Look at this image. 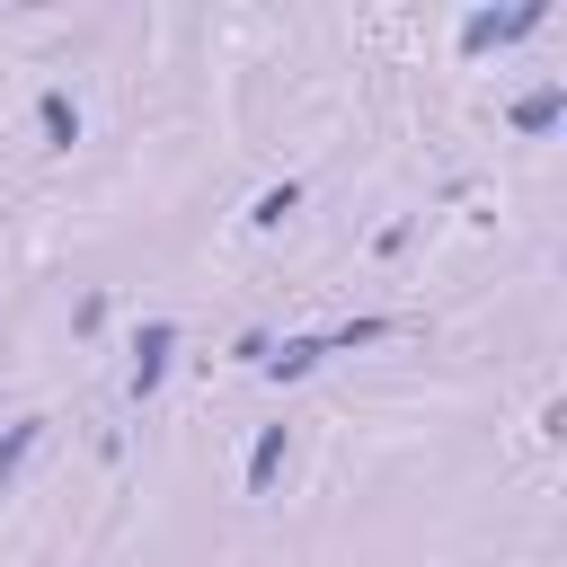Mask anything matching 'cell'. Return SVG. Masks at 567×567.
<instances>
[{"mask_svg": "<svg viewBox=\"0 0 567 567\" xmlns=\"http://www.w3.org/2000/svg\"><path fill=\"white\" fill-rule=\"evenodd\" d=\"M549 18V0H514V9H470L461 18V53H496V44H523L532 27Z\"/></svg>", "mask_w": 567, "mask_h": 567, "instance_id": "6da1fadb", "label": "cell"}, {"mask_svg": "<svg viewBox=\"0 0 567 567\" xmlns=\"http://www.w3.org/2000/svg\"><path fill=\"white\" fill-rule=\"evenodd\" d=\"M168 354H177V319H142V337H133V399H151L159 381H168Z\"/></svg>", "mask_w": 567, "mask_h": 567, "instance_id": "7a4b0ae2", "label": "cell"}, {"mask_svg": "<svg viewBox=\"0 0 567 567\" xmlns=\"http://www.w3.org/2000/svg\"><path fill=\"white\" fill-rule=\"evenodd\" d=\"M284 461H292V425H266V434L248 443V496H266V487L284 478Z\"/></svg>", "mask_w": 567, "mask_h": 567, "instance_id": "3957f363", "label": "cell"}, {"mask_svg": "<svg viewBox=\"0 0 567 567\" xmlns=\"http://www.w3.org/2000/svg\"><path fill=\"white\" fill-rule=\"evenodd\" d=\"M558 115H567V80H540V89L514 97V133H549Z\"/></svg>", "mask_w": 567, "mask_h": 567, "instance_id": "277c9868", "label": "cell"}, {"mask_svg": "<svg viewBox=\"0 0 567 567\" xmlns=\"http://www.w3.org/2000/svg\"><path fill=\"white\" fill-rule=\"evenodd\" d=\"M35 124H44L53 151H71V142H80V106H71V89H44V97H35Z\"/></svg>", "mask_w": 567, "mask_h": 567, "instance_id": "5b68a950", "label": "cell"}, {"mask_svg": "<svg viewBox=\"0 0 567 567\" xmlns=\"http://www.w3.org/2000/svg\"><path fill=\"white\" fill-rule=\"evenodd\" d=\"M319 363H328L319 337H284V346H266V372H275V381H301V372H319Z\"/></svg>", "mask_w": 567, "mask_h": 567, "instance_id": "8992f818", "label": "cell"}, {"mask_svg": "<svg viewBox=\"0 0 567 567\" xmlns=\"http://www.w3.org/2000/svg\"><path fill=\"white\" fill-rule=\"evenodd\" d=\"M292 213H301V186H292V177H284V186H266V195H257V204H248V230H284V221H292Z\"/></svg>", "mask_w": 567, "mask_h": 567, "instance_id": "52a82bcc", "label": "cell"}, {"mask_svg": "<svg viewBox=\"0 0 567 567\" xmlns=\"http://www.w3.org/2000/svg\"><path fill=\"white\" fill-rule=\"evenodd\" d=\"M35 434H44V416H18V425L0 434V496H9V478L27 470V452H35Z\"/></svg>", "mask_w": 567, "mask_h": 567, "instance_id": "ba28073f", "label": "cell"}, {"mask_svg": "<svg viewBox=\"0 0 567 567\" xmlns=\"http://www.w3.org/2000/svg\"><path fill=\"white\" fill-rule=\"evenodd\" d=\"M381 337H390V319H346V328H328L319 346H328V354H354V346H381Z\"/></svg>", "mask_w": 567, "mask_h": 567, "instance_id": "9c48e42d", "label": "cell"}]
</instances>
